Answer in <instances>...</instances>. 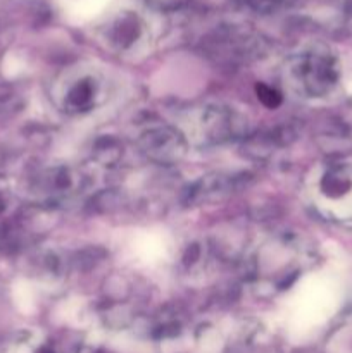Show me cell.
<instances>
[{
	"mask_svg": "<svg viewBox=\"0 0 352 353\" xmlns=\"http://www.w3.org/2000/svg\"><path fill=\"white\" fill-rule=\"evenodd\" d=\"M290 78L299 92L309 97L328 95L338 81V65L323 52L302 54L290 62Z\"/></svg>",
	"mask_w": 352,
	"mask_h": 353,
	"instance_id": "obj_1",
	"label": "cell"
},
{
	"mask_svg": "<svg viewBox=\"0 0 352 353\" xmlns=\"http://www.w3.org/2000/svg\"><path fill=\"white\" fill-rule=\"evenodd\" d=\"M100 99V79L95 74L75 76L66 83L62 92V103L66 110L85 112L93 109Z\"/></svg>",
	"mask_w": 352,
	"mask_h": 353,
	"instance_id": "obj_2",
	"label": "cell"
},
{
	"mask_svg": "<svg viewBox=\"0 0 352 353\" xmlns=\"http://www.w3.org/2000/svg\"><path fill=\"white\" fill-rule=\"evenodd\" d=\"M141 148L150 159L159 162L178 161L185 152L179 134L169 128H155L141 137Z\"/></svg>",
	"mask_w": 352,
	"mask_h": 353,
	"instance_id": "obj_3",
	"label": "cell"
},
{
	"mask_svg": "<svg viewBox=\"0 0 352 353\" xmlns=\"http://www.w3.org/2000/svg\"><path fill=\"white\" fill-rule=\"evenodd\" d=\"M141 37V23L138 17L124 14L110 28V41L117 48H130Z\"/></svg>",
	"mask_w": 352,
	"mask_h": 353,
	"instance_id": "obj_4",
	"label": "cell"
},
{
	"mask_svg": "<svg viewBox=\"0 0 352 353\" xmlns=\"http://www.w3.org/2000/svg\"><path fill=\"white\" fill-rule=\"evenodd\" d=\"M257 97H259V100H261V102L268 107H276L280 103L278 93L266 85L257 86Z\"/></svg>",
	"mask_w": 352,
	"mask_h": 353,
	"instance_id": "obj_5",
	"label": "cell"
}]
</instances>
